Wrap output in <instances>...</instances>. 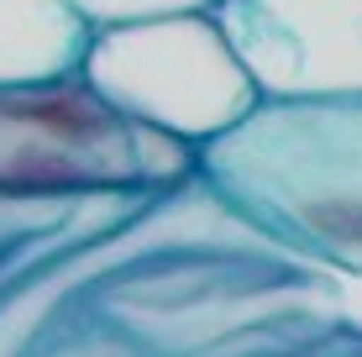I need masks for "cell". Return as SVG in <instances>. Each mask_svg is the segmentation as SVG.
<instances>
[{"mask_svg":"<svg viewBox=\"0 0 362 357\" xmlns=\"http://www.w3.org/2000/svg\"><path fill=\"white\" fill-rule=\"evenodd\" d=\"M199 174L268 237L362 279V100H263Z\"/></svg>","mask_w":362,"mask_h":357,"instance_id":"obj_1","label":"cell"},{"mask_svg":"<svg viewBox=\"0 0 362 357\" xmlns=\"http://www.w3.org/2000/svg\"><path fill=\"white\" fill-rule=\"evenodd\" d=\"M79 79L127 121L184 137L199 153L263 105L216 11L95 32Z\"/></svg>","mask_w":362,"mask_h":357,"instance_id":"obj_2","label":"cell"},{"mask_svg":"<svg viewBox=\"0 0 362 357\" xmlns=\"http://www.w3.org/2000/svg\"><path fill=\"white\" fill-rule=\"evenodd\" d=\"M147 189L142 131L74 74L0 90V200Z\"/></svg>","mask_w":362,"mask_h":357,"instance_id":"obj_3","label":"cell"},{"mask_svg":"<svg viewBox=\"0 0 362 357\" xmlns=\"http://www.w3.org/2000/svg\"><path fill=\"white\" fill-rule=\"evenodd\" d=\"M263 100H362V0H221Z\"/></svg>","mask_w":362,"mask_h":357,"instance_id":"obj_4","label":"cell"},{"mask_svg":"<svg viewBox=\"0 0 362 357\" xmlns=\"http://www.w3.org/2000/svg\"><path fill=\"white\" fill-rule=\"evenodd\" d=\"M95 32L64 0H0V90L74 79Z\"/></svg>","mask_w":362,"mask_h":357,"instance_id":"obj_5","label":"cell"},{"mask_svg":"<svg viewBox=\"0 0 362 357\" xmlns=\"http://www.w3.org/2000/svg\"><path fill=\"white\" fill-rule=\"evenodd\" d=\"M90 32H116L136 21H163V16H199V11H221V0H64Z\"/></svg>","mask_w":362,"mask_h":357,"instance_id":"obj_6","label":"cell"}]
</instances>
